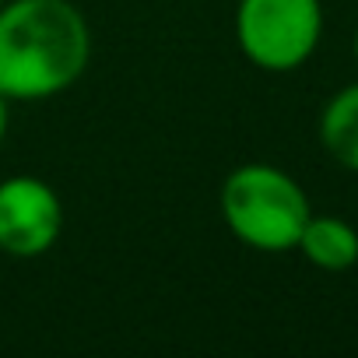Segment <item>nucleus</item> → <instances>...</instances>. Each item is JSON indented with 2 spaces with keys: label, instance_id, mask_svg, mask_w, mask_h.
Returning <instances> with one entry per match:
<instances>
[{
  "label": "nucleus",
  "instance_id": "4",
  "mask_svg": "<svg viewBox=\"0 0 358 358\" xmlns=\"http://www.w3.org/2000/svg\"><path fill=\"white\" fill-rule=\"evenodd\" d=\"M64 232L60 194L39 176L0 179V253L36 260L57 246Z\"/></svg>",
  "mask_w": 358,
  "mask_h": 358
},
{
  "label": "nucleus",
  "instance_id": "5",
  "mask_svg": "<svg viewBox=\"0 0 358 358\" xmlns=\"http://www.w3.org/2000/svg\"><path fill=\"white\" fill-rule=\"evenodd\" d=\"M295 250L327 274H344L358 264V229L337 215H309Z\"/></svg>",
  "mask_w": 358,
  "mask_h": 358
},
{
  "label": "nucleus",
  "instance_id": "7",
  "mask_svg": "<svg viewBox=\"0 0 358 358\" xmlns=\"http://www.w3.org/2000/svg\"><path fill=\"white\" fill-rule=\"evenodd\" d=\"M8 127H11V102L0 95V144H4V137H8Z\"/></svg>",
  "mask_w": 358,
  "mask_h": 358
},
{
  "label": "nucleus",
  "instance_id": "9",
  "mask_svg": "<svg viewBox=\"0 0 358 358\" xmlns=\"http://www.w3.org/2000/svg\"><path fill=\"white\" fill-rule=\"evenodd\" d=\"M0 4H4V0H0Z\"/></svg>",
  "mask_w": 358,
  "mask_h": 358
},
{
  "label": "nucleus",
  "instance_id": "2",
  "mask_svg": "<svg viewBox=\"0 0 358 358\" xmlns=\"http://www.w3.org/2000/svg\"><path fill=\"white\" fill-rule=\"evenodd\" d=\"M225 229L257 253H292L313 204L299 179L271 162L236 165L218 190Z\"/></svg>",
  "mask_w": 358,
  "mask_h": 358
},
{
  "label": "nucleus",
  "instance_id": "6",
  "mask_svg": "<svg viewBox=\"0 0 358 358\" xmlns=\"http://www.w3.org/2000/svg\"><path fill=\"white\" fill-rule=\"evenodd\" d=\"M323 151L348 172H358V81L334 92L316 120Z\"/></svg>",
  "mask_w": 358,
  "mask_h": 358
},
{
  "label": "nucleus",
  "instance_id": "3",
  "mask_svg": "<svg viewBox=\"0 0 358 358\" xmlns=\"http://www.w3.org/2000/svg\"><path fill=\"white\" fill-rule=\"evenodd\" d=\"M320 39V0H239L236 4V46L260 71H299L316 53Z\"/></svg>",
  "mask_w": 358,
  "mask_h": 358
},
{
  "label": "nucleus",
  "instance_id": "8",
  "mask_svg": "<svg viewBox=\"0 0 358 358\" xmlns=\"http://www.w3.org/2000/svg\"><path fill=\"white\" fill-rule=\"evenodd\" d=\"M351 50H355V64H358V29H355V43H351Z\"/></svg>",
  "mask_w": 358,
  "mask_h": 358
},
{
  "label": "nucleus",
  "instance_id": "1",
  "mask_svg": "<svg viewBox=\"0 0 358 358\" xmlns=\"http://www.w3.org/2000/svg\"><path fill=\"white\" fill-rule=\"evenodd\" d=\"M92 60V29L74 0L0 4V95L43 102L74 88Z\"/></svg>",
  "mask_w": 358,
  "mask_h": 358
}]
</instances>
